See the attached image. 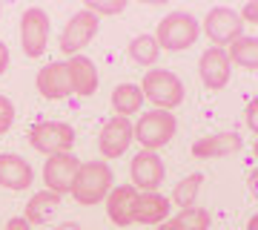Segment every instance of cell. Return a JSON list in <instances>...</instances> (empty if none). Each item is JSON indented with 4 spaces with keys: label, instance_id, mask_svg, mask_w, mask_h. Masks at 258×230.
Instances as JSON below:
<instances>
[{
    "label": "cell",
    "instance_id": "obj_5",
    "mask_svg": "<svg viewBox=\"0 0 258 230\" xmlns=\"http://www.w3.org/2000/svg\"><path fill=\"white\" fill-rule=\"evenodd\" d=\"M29 144L43 153V156H60V153H72L75 144V129L66 121H37L29 127Z\"/></svg>",
    "mask_w": 258,
    "mask_h": 230
},
{
    "label": "cell",
    "instance_id": "obj_35",
    "mask_svg": "<svg viewBox=\"0 0 258 230\" xmlns=\"http://www.w3.org/2000/svg\"><path fill=\"white\" fill-rule=\"evenodd\" d=\"M0 12H3V9H0Z\"/></svg>",
    "mask_w": 258,
    "mask_h": 230
},
{
    "label": "cell",
    "instance_id": "obj_1",
    "mask_svg": "<svg viewBox=\"0 0 258 230\" xmlns=\"http://www.w3.org/2000/svg\"><path fill=\"white\" fill-rule=\"evenodd\" d=\"M115 187V175H112V167L106 161H86L81 164L78 175H75L72 184V199L78 204H98L106 202L109 190Z\"/></svg>",
    "mask_w": 258,
    "mask_h": 230
},
{
    "label": "cell",
    "instance_id": "obj_12",
    "mask_svg": "<svg viewBox=\"0 0 258 230\" xmlns=\"http://www.w3.org/2000/svg\"><path fill=\"white\" fill-rule=\"evenodd\" d=\"M198 75H201V83L207 89H212V92L224 89L230 83V75H232V61L227 55V49L210 46L201 55V61H198Z\"/></svg>",
    "mask_w": 258,
    "mask_h": 230
},
{
    "label": "cell",
    "instance_id": "obj_16",
    "mask_svg": "<svg viewBox=\"0 0 258 230\" xmlns=\"http://www.w3.org/2000/svg\"><path fill=\"white\" fill-rule=\"evenodd\" d=\"M32 164H29L26 158L15 156V153H0V187H6V190H26L32 187Z\"/></svg>",
    "mask_w": 258,
    "mask_h": 230
},
{
    "label": "cell",
    "instance_id": "obj_4",
    "mask_svg": "<svg viewBox=\"0 0 258 230\" xmlns=\"http://www.w3.org/2000/svg\"><path fill=\"white\" fill-rule=\"evenodd\" d=\"M175 129H178V121L172 112L166 110H149L144 112L135 124V141H138L144 150L149 153H158L161 147H166L172 138H175Z\"/></svg>",
    "mask_w": 258,
    "mask_h": 230
},
{
    "label": "cell",
    "instance_id": "obj_10",
    "mask_svg": "<svg viewBox=\"0 0 258 230\" xmlns=\"http://www.w3.org/2000/svg\"><path fill=\"white\" fill-rule=\"evenodd\" d=\"M164 175H166V167L158 153L144 150L129 161V178H132V187L138 193H155L161 181H164Z\"/></svg>",
    "mask_w": 258,
    "mask_h": 230
},
{
    "label": "cell",
    "instance_id": "obj_15",
    "mask_svg": "<svg viewBox=\"0 0 258 230\" xmlns=\"http://www.w3.org/2000/svg\"><path fill=\"white\" fill-rule=\"evenodd\" d=\"M241 135L238 132H212V135H204L192 144V156L201 158V161H210V158H224L230 153H238L241 150Z\"/></svg>",
    "mask_w": 258,
    "mask_h": 230
},
{
    "label": "cell",
    "instance_id": "obj_8",
    "mask_svg": "<svg viewBox=\"0 0 258 230\" xmlns=\"http://www.w3.org/2000/svg\"><path fill=\"white\" fill-rule=\"evenodd\" d=\"M49 43V15L40 6L23 12L20 18V46L26 58H40Z\"/></svg>",
    "mask_w": 258,
    "mask_h": 230
},
{
    "label": "cell",
    "instance_id": "obj_7",
    "mask_svg": "<svg viewBox=\"0 0 258 230\" xmlns=\"http://www.w3.org/2000/svg\"><path fill=\"white\" fill-rule=\"evenodd\" d=\"M204 32L215 46H230L235 43L238 37H244V20L235 9H227V6H215V9L207 12V20H204Z\"/></svg>",
    "mask_w": 258,
    "mask_h": 230
},
{
    "label": "cell",
    "instance_id": "obj_11",
    "mask_svg": "<svg viewBox=\"0 0 258 230\" xmlns=\"http://www.w3.org/2000/svg\"><path fill=\"white\" fill-rule=\"evenodd\" d=\"M132 141H135V124L129 118L115 115L103 124L101 135H98V150H101L103 158H120Z\"/></svg>",
    "mask_w": 258,
    "mask_h": 230
},
{
    "label": "cell",
    "instance_id": "obj_13",
    "mask_svg": "<svg viewBox=\"0 0 258 230\" xmlns=\"http://www.w3.org/2000/svg\"><path fill=\"white\" fill-rule=\"evenodd\" d=\"M37 92L49 98V101H60V98H69L72 95V78H69V66L63 61H55V64H46L35 78Z\"/></svg>",
    "mask_w": 258,
    "mask_h": 230
},
{
    "label": "cell",
    "instance_id": "obj_28",
    "mask_svg": "<svg viewBox=\"0 0 258 230\" xmlns=\"http://www.w3.org/2000/svg\"><path fill=\"white\" fill-rule=\"evenodd\" d=\"M247 127L252 129V132H258V98H252V101L247 104Z\"/></svg>",
    "mask_w": 258,
    "mask_h": 230
},
{
    "label": "cell",
    "instance_id": "obj_27",
    "mask_svg": "<svg viewBox=\"0 0 258 230\" xmlns=\"http://www.w3.org/2000/svg\"><path fill=\"white\" fill-rule=\"evenodd\" d=\"M238 15H241V20H244V23H258V0H249V3H244Z\"/></svg>",
    "mask_w": 258,
    "mask_h": 230
},
{
    "label": "cell",
    "instance_id": "obj_24",
    "mask_svg": "<svg viewBox=\"0 0 258 230\" xmlns=\"http://www.w3.org/2000/svg\"><path fill=\"white\" fill-rule=\"evenodd\" d=\"M201 184H204V173H189L186 178H181V181L175 184L169 202H175L181 210H184V207H195V199L201 193Z\"/></svg>",
    "mask_w": 258,
    "mask_h": 230
},
{
    "label": "cell",
    "instance_id": "obj_18",
    "mask_svg": "<svg viewBox=\"0 0 258 230\" xmlns=\"http://www.w3.org/2000/svg\"><path fill=\"white\" fill-rule=\"evenodd\" d=\"M69 78H72V92L75 95H95L98 89V66L83 55H75L69 58Z\"/></svg>",
    "mask_w": 258,
    "mask_h": 230
},
{
    "label": "cell",
    "instance_id": "obj_25",
    "mask_svg": "<svg viewBox=\"0 0 258 230\" xmlns=\"http://www.w3.org/2000/svg\"><path fill=\"white\" fill-rule=\"evenodd\" d=\"M83 9L92 12L95 18H101V15H118V12L126 9V0H115V3H106V0H83Z\"/></svg>",
    "mask_w": 258,
    "mask_h": 230
},
{
    "label": "cell",
    "instance_id": "obj_14",
    "mask_svg": "<svg viewBox=\"0 0 258 230\" xmlns=\"http://www.w3.org/2000/svg\"><path fill=\"white\" fill-rule=\"evenodd\" d=\"M135 202H138V190L132 184H118L112 187L106 196V216L115 221L118 227H126L135 221Z\"/></svg>",
    "mask_w": 258,
    "mask_h": 230
},
{
    "label": "cell",
    "instance_id": "obj_19",
    "mask_svg": "<svg viewBox=\"0 0 258 230\" xmlns=\"http://www.w3.org/2000/svg\"><path fill=\"white\" fill-rule=\"evenodd\" d=\"M57 207H60V196L52 193V190H40V193H35L26 202L23 219H26L29 224H46V221L55 216Z\"/></svg>",
    "mask_w": 258,
    "mask_h": 230
},
{
    "label": "cell",
    "instance_id": "obj_17",
    "mask_svg": "<svg viewBox=\"0 0 258 230\" xmlns=\"http://www.w3.org/2000/svg\"><path fill=\"white\" fill-rule=\"evenodd\" d=\"M169 207L172 202L155 193H138V202H135V221L138 224H161V221L169 219Z\"/></svg>",
    "mask_w": 258,
    "mask_h": 230
},
{
    "label": "cell",
    "instance_id": "obj_30",
    "mask_svg": "<svg viewBox=\"0 0 258 230\" xmlns=\"http://www.w3.org/2000/svg\"><path fill=\"white\" fill-rule=\"evenodd\" d=\"M6 69H9V46L0 40V75L6 72Z\"/></svg>",
    "mask_w": 258,
    "mask_h": 230
},
{
    "label": "cell",
    "instance_id": "obj_2",
    "mask_svg": "<svg viewBox=\"0 0 258 230\" xmlns=\"http://www.w3.org/2000/svg\"><path fill=\"white\" fill-rule=\"evenodd\" d=\"M144 101H152L155 110H175L184 104V81L169 69H147L144 81H141Z\"/></svg>",
    "mask_w": 258,
    "mask_h": 230
},
{
    "label": "cell",
    "instance_id": "obj_33",
    "mask_svg": "<svg viewBox=\"0 0 258 230\" xmlns=\"http://www.w3.org/2000/svg\"><path fill=\"white\" fill-rule=\"evenodd\" d=\"M247 230H258V213H255V216H252V219L247 221Z\"/></svg>",
    "mask_w": 258,
    "mask_h": 230
},
{
    "label": "cell",
    "instance_id": "obj_23",
    "mask_svg": "<svg viewBox=\"0 0 258 230\" xmlns=\"http://www.w3.org/2000/svg\"><path fill=\"white\" fill-rule=\"evenodd\" d=\"M230 61L244 66V69H258V37H238L235 43H230Z\"/></svg>",
    "mask_w": 258,
    "mask_h": 230
},
{
    "label": "cell",
    "instance_id": "obj_34",
    "mask_svg": "<svg viewBox=\"0 0 258 230\" xmlns=\"http://www.w3.org/2000/svg\"><path fill=\"white\" fill-rule=\"evenodd\" d=\"M252 153H255V158H258V141H255V144H252Z\"/></svg>",
    "mask_w": 258,
    "mask_h": 230
},
{
    "label": "cell",
    "instance_id": "obj_6",
    "mask_svg": "<svg viewBox=\"0 0 258 230\" xmlns=\"http://www.w3.org/2000/svg\"><path fill=\"white\" fill-rule=\"evenodd\" d=\"M98 29H101V20L95 18L92 12H86V9L75 12L72 18H69V23L60 29V37H57L60 52L63 55H72V58L81 55V49L98 35Z\"/></svg>",
    "mask_w": 258,
    "mask_h": 230
},
{
    "label": "cell",
    "instance_id": "obj_3",
    "mask_svg": "<svg viewBox=\"0 0 258 230\" xmlns=\"http://www.w3.org/2000/svg\"><path fill=\"white\" fill-rule=\"evenodd\" d=\"M201 32V23L189 15V12H169L155 29V40L166 52H184L189 46H195Z\"/></svg>",
    "mask_w": 258,
    "mask_h": 230
},
{
    "label": "cell",
    "instance_id": "obj_21",
    "mask_svg": "<svg viewBox=\"0 0 258 230\" xmlns=\"http://www.w3.org/2000/svg\"><path fill=\"white\" fill-rule=\"evenodd\" d=\"M210 213L204 207H184L172 219L158 224V230H210Z\"/></svg>",
    "mask_w": 258,
    "mask_h": 230
},
{
    "label": "cell",
    "instance_id": "obj_31",
    "mask_svg": "<svg viewBox=\"0 0 258 230\" xmlns=\"http://www.w3.org/2000/svg\"><path fill=\"white\" fill-rule=\"evenodd\" d=\"M247 187H249V193H252V199L258 202V167L249 173V178H247Z\"/></svg>",
    "mask_w": 258,
    "mask_h": 230
},
{
    "label": "cell",
    "instance_id": "obj_29",
    "mask_svg": "<svg viewBox=\"0 0 258 230\" xmlns=\"http://www.w3.org/2000/svg\"><path fill=\"white\" fill-rule=\"evenodd\" d=\"M3 230H32V224H29L23 216H15V219L6 221V227H3Z\"/></svg>",
    "mask_w": 258,
    "mask_h": 230
},
{
    "label": "cell",
    "instance_id": "obj_20",
    "mask_svg": "<svg viewBox=\"0 0 258 230\" xmlns=\"http://www.w3.org/2000/svg\"><path fill=\"white\" fill-rule=\"evenodd\" d=\"M112 110L118 112L120 118H129L144 107V92H141L138 83H120L112 89Z\"/></svg>",
    "mask_w": 258,
    "mask_h": 230
},
{
    "label": "cell",
    "instance_id": "obj_32",
    "mask_svg": "<svg viewBox=\"0 0 258 230\" xmlns=\"http://www.w3.org/2000/svg\"><path fill=\"white\" fill-rule=\"evenodd\" d=\"M57 230H81V224H78V221H69V224H60Z\"/></svg>",
    "mask_w": 258,
    "mask_h": 230
},
{
    "label": "cell",
    "instance_id": "obj_22",
    "mask_svg": "<svg viewBox=\"0 0 258 230\" xmlns=\"http://www.w3.org/2000/svg\"><path fill=\"white\" fill-rule=\"evenodd\" d=\"M126 52L138 66H152L158 61V55H161V46H158L155 35H138V37L129 40Z\"/></svg>",
    "mask_w": 258,
    "mask_h": 230
},
{
    "label": "cell",
    "instance_id": "obj_26",
    "mask_svg": "<svg viewBox=\"0 0 258 230\" xmlns=\"http://www.w3.org/2000/svg\"><path fill=\"white\" fill-rule=\"evenodd\" d=\"M12 124H15V104H12L6 95H0V135L9 132Z\"/></svg>",
    "mask_w": 258,
    "mask_h": 230
},
{
    "label": "cell",
    "instance_id": "obj_9",
    "mask_svg": "<svg viewBox=\"0 0 258 230\" xmlns=\"http://www.w3.org/2000/svg\"><path fill=\"white\" fill-rule=\"evenodd\" d=\"M81 158L72 156V153H60V156H49L43 161V184L46 190L57 196H66L72 193V184H75V175L81 170Z\"/></svg>",
    "mask_w": 258,
    "mask_h": 230
}]
</instances>
